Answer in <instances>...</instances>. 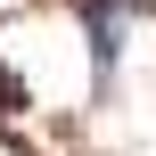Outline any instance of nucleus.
Listing matches in <instances>:
<instances>
[{"label":"nucleus","mask_w":156,"mask_h":156,"mask_svg":"<svg viewBox=\"0 0 156 156\" xmlns=\"http://www.w3.org/2000/svg\"><path fill=\"white\" fill-rule=\"evenodd\" d=\"M82 16H90V58H99V82H107L115 58H123V0H82Z\"/></svg>","instance_id":"f257e3e1"},{"label":"nucleus","mask_w":156,"mask_h":156,"mask_svg":"<svg viewBox=\"0 0 156 156\" xmlns=\"http://www.w3.org/2000/svg\"><path fill=\"white\" fill-rule=\"evenodd\" d=\"M16 99H25V90H16V74L0 66V107H16Z\"/></svg>","instance_id":"f03ea898"}]
</instances>
